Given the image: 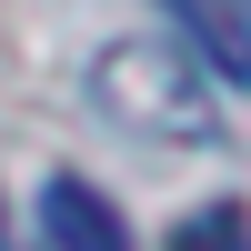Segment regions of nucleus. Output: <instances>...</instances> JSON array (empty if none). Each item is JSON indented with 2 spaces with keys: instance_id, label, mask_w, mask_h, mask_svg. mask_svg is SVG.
Listing matches in <instances>:
<instances>
[{
  "instance_id": "obj_4",
  "label": "nucleus",
  "mask_w": 251,
  "mask_h": 251,
  "mask_svg": "<svg viewBox=\"0 0 251 251\" xmlns=\"http://www.w3.org/2000/svg\"><path fill=\"white\" fill-rule=\"evenodd\" d=\"M171 251H251V211L241 201H211V211H191L171 231Z\"/></svg>"
},
{
  "instance_id": "obj_3",
  "label": "nucleus",
  "mask_w": 251,
  "mask_h": 251,
  "mask_svg": "<svg viewBox=\"0 0 251 251\" xmlns=\"http://www.w3.org/2000/svg\"><path fill=\"white\" fill-rule=\"evenodd\" d=\"M171 10L191 20V40H201L231 80H251V0H171Z\"/></svg>"
},
{
  "instance_id": "obj_2",
  "label": "nucleus",
  "mask_w": 251,
  "mask_h": 251,
  "mask_svg": "<svg viewBox=\"0 0 251 251\" xmlns=\"http://www.w3.org/2000/svg\"><path fill=\"white\" fill-rule=\"evenodd\" d=\"M40 241H50V251H131V221L111 211L100 181L50 171V181H40Z\"/></svg>"
},
{
  "instance_id": "obj_1",
  "label": "nucleus",
  "mask_w": 251,
  "mask_h": 251,
  "mask_svg": "<svg viewBox=\"0 0 251 251\" xmlns=\"http://www.w3.org/2000/svg\"><path fill=\"white\" fill-rule=\"evenodd\" d=\"M91 100L121 131H151V141H201L211 131L201 60L181 50V40H111V50L91 60Z\"/></svg>"
}]
</instances>
